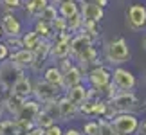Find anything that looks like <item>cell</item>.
Returning a JSON list of instances; mask_svg holds the SVG:
<instances>
[{
  "mask_svg": "<svg viewBox=\"0 0 146 135\" xmlns=\"http://www.w3.org/2000/svg\"><path fill=\"white\" fill-rule=\"evenodd\" d=\"M0 92H2V88H0Z\"/></svg>",
  "mask_w": 146,
  "mask_h": 135,
  "instance_id": "49",
  "label": "cell"
},
{
  "mask_svg": "<svg viewBox=\"0 0 146 135\" xmlns=\"http://www.w3.org/2000/svg\"><path fill=\"white\" fill-rule=\"evenodd\" d=\"M33 95L36 97L38 103H45V101H50V99H58L61 95V90L58 87L50 85L45 79H35L33 81Z\"/></svg>",
  "mask_w": 146,
  "mask_h": 135,
  "instance_id": "6",
  "label": "cell"
},
{
  "mask_svg": "<svg viewBox=\"0 0 146 135\" xmlns=\"http://www.w3.org/2000/svg\"><path fill=\"white\" fill-rule=\"evenodd\" d=\"M80 13L83 16V20L101 22L105 18V7H101V5H98V4H81L80 5Z\"/></svg>",
  "mask_w": 146,
  "mask_h": 135,
  "instance_id": "17",
  "label": "cell"
},
{
  "mask_svg": "<svg viewBox=\"0 0 146 135\" xmlns=\"http://www.w3.org/2000/svg\"><path fill=\"white\" fill-rule=\"evenodd\" d=\"M56 9H58V15L60 16L69 18V16H72L74 13L80 11V4H78L76 0H69V2H63V4H60V5H56Z\"/></svg>",
  "mask_w": 146,
  "mask_h": 135,
  "instance_id": "25",
  "label": "cell"
},
{
  "mask_svg": "<svg viewBox=\"0 0 146 135\" xmlns=\"http://www.w3.org/2000/svg\"><path fill=\"white\" fill-rule=\"evenodd\" d=\"M90 45H94V42L85 34V32L80 31V34L72 36L70 42H69V49H70V54L69 56H70V58H76L78 54H81L83 50H85L87 47H90Z\"/></svg>",
  "mask_w": 146,
  "mask_h": 135,
  "instance_id": "13",
  "label": "cell"
},
{
  "mask_svg": "<svg viewBox=\"0 0 146 135\" xmlns=\"http://www.w3.org/2000/svg\"><path fill=\"white\" fill-rule=\"evenodd\" d=\"M2 34H4V32H2V27H0V36H2Z\"/></svg>",
  "mask_w": 146,
  "mask_h": 135,
  "instance_id": "48",
  "label": "cell"
},
{
  "mask_svg": "<svg viewBox=\"0 0 146 135\" xmlns=\"http://www.w3.org/2000/svg\"><path fill=\"white\" fill-rule=\"evenodd\" d=\"M106 61L112 65H121L125 63V61L130 60V47H128V43L125 38H117V40L110 42L108 45H106Z\"/></svg>",
  "mask_w": 146,
  "mask_h": 135,
  "instance_id": "4",
  "label": "cell"
},
{
  "mask_svg": "<svg viewBox=\"0 0 146 135\" xmlns=\"http://www.w3.org/2000/svg\"><path fill=\"white\" fill-rule=\"evenodd\" d=\"M112 83L119 90H133L137 85V79L130 70L123 69V67H117V69L112 72Z\"/></svg>",
  "mask_w": 146,
  "mask_h": 135,
  "instance_id": "9",
  "label": "cell"
},
{
  "mask_svg": "<svg viewBox=\"0 0 146 135\" xmlns=\"http://www.w3.org/2000/svg\"><path fill=\"white\" fill-rule=\"evenodd\" d=\"M87 79L92 88H98L103 94V88L112 81V70L105 65H94L87 70Z\"/></svg>",
  "mask_w": 146,
  "mask_h": 135,
  "instance_id": "5",
  "label": "cell"
},
{
  "mask_svg": "<svg viewBox=\"0 0 146 135\" xmlns=\"http://www.w3.org/2000/svg\"><path fill=\"white\" fill-rule=\"evenodd\" d=\"M4 43L7 45L9 52H15V50L22 49V38L20 36H7V40H5Z\"/></svg>",
  "mask_w": 146,
  "mask_h": 135,
  "instance_id": "36",
  "label": "cell"
},
{
  "mask_svg": "<svg viewBox=\"0 0 146 135\" xmlns=\"http://www.w3.org/2000/svg\"><path fill=\"white\" fill-rule=\"evenodd\" d=\"M143 47H144V49H146V36H144V38H143Z\"/></svg>",
  "mask_w": 146,
  "mask_h": 135,
  "instance_id": "47",
  "label": "cell"
},
{
  "mask_svg": "<svg viewBox=\"0 0 146 135\" xmlns=\"http://www.w3.org/2000/svg\"><path fill=\"white\" fill-rule=\"evenodd\" d=\"M7 95H5V99L2 101V105H4V110H7L11 115H15L16 112L20 110V106H22V103H24V97H20V95H16L15 92H5Z\"/></svg>",
  "mask_w": 146,
  "mask_h": 135,
  "instance_id": "21",
  "label": "cell"
},
{
  "mask_svg": "<svg viewBox=\"0 0 146 135\" xmlns=\"http://www.w3.org/2000/svg\"><path fill=\"white\" fill-rule=\"evenodd\" d=\"M54 122H56V119H52V117H50L45 110H42V108H40V112H38L36 117H35V124H36V126H40L42 130H45V128L52 126Z\"/></svg>",
  "mask_w": 146,
  "mask_h": 135,
  "instance_id": "29",
  "label": "cell"
},
{
  "mask_svg": "<svg viewBox=\"0 0 146 135\" xmlns=\"http://www.w3.org/2000/svg\"><path fill=\"white\" fill-rule=\"evenodd\" d=\"M135 133H139V135H146V121L139 122V126H137V132H135Z\"/></svg>",
  "mask_w": 146,
  "mask_h": 135,
  "instance_id": "43",
  "label": "cell"
},
{
  "mask_svg": "<svg viewBox=\"0 0 146 135\" xmlns=\"http://www.w3.org/2000/svg\"><path fill=\"white\" fill-rule=\"evenodd\" d=\"M2 115H4V105H2V99H0V119H2Z\"/></svg>",
  "mask_w": 146,
  "mask_h": 135,
  "instance_id": "46",
  "label": "cell"
},
{
  "mask_svg": "<svg viewBox=\"0 0 146 135\" xmlns=\"http://www.w3.org/2000/svg\"><path fill=\"white\" fill-rule=\"evenodd\" d=\"M9 58V49H7V45L0 42V61H4V60H7Z\"/></svg>",
  "mask_w": 146,
  "mask_h": 135,
  "instance_id": "41",
  "label": "cell"
},
{
  "mask_svg": "<svg viewBox=\"0 0 146 135\" xmlns=\"http://www.w3.org/2000/svg\"><path fill=\"white\" fill-rule=\"evenodd\" d=\"M52 5H60V4H63V2H69V0H49Z\"/></svg>",
  "mask_w": 146,
  "mask_h": 135,
  "instance_id": "45",
  "label": "cell"
},
{
  "mask_svg": "<svg viewBox=\"0 0 146 135\" xmlns=\"http://www.w3.org/2000/svg\"><path fill=\"white\" fill-rule=\"evenodd\" d=\"M27 135H43V130H42V128L40 126H33L31 128V130H27Z\"/></svg>",
  "mask_w": 146,
  "mask_h": 135,
  "instance_id": "42",
  "label": "cell"
},
{
  "mask_svg": "<svg viewBox=\"0 0 146 135\" xmlns=\"http://www.w3.org/2000/svg\"><path fill=\"white\" fill-rule=\"evenodd\" d=\"M94 103H96V99H85L81 105H78V114L94 115Z\"/></svg>",
  "mask_w": 146,
  "mask_h": 135,
  "instance_id": "33",
  "label": "cell"
},
{
  "mask_svg": "<svg viewBox=\"0 0 146 135\" xmlns=\"http://www.w3.org/2000/svg\"><path fill=\"white\" fill-rule=\"evenodd\" d=\"M33 58H35V52L31 49H24V47L15 50V52H9V60L18 67H22V69H29L33 63Z\"/></svg>",
  "mask_w": 146,
  "mask_h": 135,
  "instance_id": "16",
  "label": "cell"
},
{
  "mask_svg": "<svg viewBox=\"0 0 146 135\" xmlns=\"http://www.w3.org/2000/svg\"><path fill=\"white\" fill-rule=\"evenodd\" d=\"M50 47H52V42L50 40H43L42 38V40L38 42V45L33 49L35 58H33V63H31L29 69H33L35 72H42V69L47 63V58L50 56Z\"/></svg>",
  "mask_w": 146,
  "mask_h": 135,
  "instance_id": "8",
  "label": "cell"
},
{
  "mask_svg": "<svg viewBox=\"0 0 146 135\" xmlns=\"http://www.w3.org/2000/svg\"><path fill=\"white\" fill-rule=\"evenodd\" d=\"M47 4H50L49 0H25V4H22L25 7V13L31 16L33 20L38 18V15L42 13V9L45 7Z\"/></svg>",
  "mask_w": 146,
  "mask_h": 135,
  "instance_id": "22",
  "label": "cell"
},
{
  "mask_svg": "<svg viewBox=\"0 0 146 135\" xmlns=\"http://www.w3.org/2000/svg\"><path fill=\"white\" fill-rule=\"evenodd\" d=\"M81 32H85V34L96 43L99 40V22H96V20H83Z\"/></svg>",
  "mask_w": 146,
  "mask_h": 135,
  "instance_id": "23",
  "label": "cell"
},
{
  "mask_svg": "<svg viewBox=\"0 0 146 135\" xmlns=\"http://www.w3.org/2000/svg\"><path fill=\"white\" fill-rule=\"evenodd\" d=\"M35 31L38 32V36L43 38V40H52L54 31L50 27L49 22H42V20H35Z\"/></svg>",
  "mask_w": 146,
  "mask_h": 135,
  "instance_id": "26",
  "label": "cell"
},
{
  "mask_svg": "<svg viewBox=\"0 0 146 135\" xmlns=\"http://www.w3.org/2000/svg\"><path fill=\"white\" fill-rule=\"evenodd\" d=\"M58 112H60V121H70L78 115V106L70 103L65 95L58 97Z\"/></svg>",
  "mask_w": 146,
  "mask_h": 135,
  "instance_id": "15",
  "label": "cell"
},
{
  "mask_svg": "<svg viewBox=\"0 0 146 135\" xmlns=\"http://www.w3.org/2000/svg\"><path fill=\"white\" fill-rule=\"evenodd\" d=\"M99 135H117L114 132V128H112L110 124V121L108 119H105V117H99Z\"/></svg>",
  "mask_w": 146,
  "mask_h": 135,
  "instance_id": "34",
  "label": "cell"
},
{
  "mask_svg": "<svg viewBox=\"0 0 146 135\" xmlns=\"http://www.w3.org/2000/svg\"><path fill=\"white\" fill-rule=\"evenodd\" d=\"M108 101V105L112 106V110L115 112H135L139 110V99L133 94V90H119L115 95H112Z\"/></svg>",
  "mask_w": 146,
  "mask_h": 135,
  "instance_id": "3",
  "label": "cell"
},
{
  "mask_svg": "<svg viewBox=\"0 0 146 135\" xmlns=\"http://www.w3.org/2000/svg\"><path fill=\"white\" fill-rule=\"evenodd\" d=\"M110 124L117 135H132L137 132L139 117L133 112H117V114L112 115Z\"/></svg>",
  "mask_w": 146,
  "mask_h": 135,
  "instance_id": "1",
  "label": "cell"
},
{
  "mask_svg": "<svg viewBox=\"0 0 146 135\" xmlns=\"http://www.w3.org/2000/svg\"><path fill=\"white\" fill-rule=\"evenodd\" d=\"M38 112H40V103H38L36 99L27 97L24 103H22L20 110L16 112L13 117L16 121H20V122H35V117H36Z\"/></svg>",
  "mask_w": 146,
  "mask_h": 135,
  "instance_id": "10",
  "label": "cell"
},
{
  "mask_svg": "<svg viewBox=\"0 0 146 135\" xmlns=\"http://www.w3.org/2000/svg\"><path fill=\"white\" fill-rule=\"evenodd\" d=\"M47 114L52 117V119H60V112H58V99H50V101H45L43 103V108Z\"/></svg>",
  "mask_w": 146,
  "mask_h": 135,
  "instance_id": "32",
  "label": "cell"
},
{
  "mask_svg": "<svg viewBox=\"0 0 146 135\" xmlns=\"http://www.w3.org/2000/svg\"><path fill=\"white\" fill-rule=\"evenodd\" d=\"M11 92H15L16 95H20V97H24V99L31 97V95H33V81H31L29 77L24 74V76H22L20 79L13 85Z\"/></svg>",
  "mask_w": 146,
  "mask_h": 135,
  "instance_id": "19",
  "label": "cell"
},
{
  "mask_svg": "<svg viewBox=\"0 0 146 135\" xmlns=\"http://www.w3.org/2000/svg\"><path fill=\"white\" fill-rule=\"evenodd\" d=\"M78 4H98V5H101V7H105L106 4H108V0H76Z\"/></svg>",
  "mask_w": 146,
  "mask_h": 135,
  "instance_id": "40",
  "label": "cell"
},
{
  "mask_svg": "<svg viewBox=\"0 0 146 135\" xmlns=\"http://www.w3.org/2000/svg\"><path fill=\"white\" fill-rule=\"evenodd\" d=\"M126 27L130 31H143L146 27V7L133 4L126 9Z\"/></svg>",
  "mask_w": 146,
  "mask_h": 135,
  "instance_id": "7",
  "label": "cell"
},
{
  "mask_svg": "<svg viewBox=\"0 0 146 135\" xmlns=\"http://www.w3.org/2000/svg\"><path fill=\"white\" fill-rule=\"evenodd\" d=\"M61 74H63V92L67 88L74 87V85H80V83L83 81V76H85L83 70L78 65H74V63H72L67 70H63Z\"/></svg>",
  "mask_w": 146,
  "mask_h": 135,
  "instance_id": "14",
  "label": "cell"
},
{
  "mask_svg": "<svg viewBox=\"0 0 146 135\" xmlns=\"http://www.w3.org/2000/svg\"><path fill=\"white\" fill-rule=\"evenodd\" d=\"M16 130H18V122L15 119L0 121V132H2V135H15Z\"/></svg>",
  "mask_w": 146,
  "mask_h": 135,
  "instance_id": "31",
  "label": "cell"
},
{
  "mask_svg": "<svg viewBox=\"0 0 146 135\" xmlns=\"http://www.w3.org/2000/svg\"><path fill=\"white\" fill-rule=\"evenodd\" d=\"M67 20V31L69 32H80L81 31V25H83V16L81 13L78 11V13H74L72 16H69Z\"/></svg>",
  "mask_w": 146,
  "mask_h": 135,
  "instance_id": "28",
  "label": "cell"
},
{
  "mask_svg": "<svg viewBox=\"0 0 146 135\" xmlns=\"http://www.w3.org/2000/svg\"><path fill=\"white\" fill-rule=\"evenodd\" d=\"M25 74V69L18 67L16 63H13L9 58L0 61V88L4 92H9L13 85Z\"/></svg>",
  "mask_w": 146,
  "mask_h": 135,
  "instance_id": "2",
  "label": "cell"
},
{
  "mask_svg": "<svg viewBox=\"0 0 146 135\" xmlns=\"http://www.w3.org/2000/svg\"><path fill=\"white\" fill-rule=\"evenodd\" d=\"M65 97L69 99L70 103H74L78 106V105H81L85 99H88V88L83 87L81 83H80V85H74V87H70V88L65 90Z\"/></svg>",
  "mask_w": 146,
  "mask_h": 135,
  "instance_id": "18",
  "label": "cell"
},
{
  "mask_svg": "<svg viewBox=\"0 0 146 135\" xmlns=\"http://www.w3.org/2000/svg\"><path fill=\"white\" fill-rule=\"evenodd\" d=\"M20 38H22V47H24V49H31V50L38 45V42L42 40L35 29H33V31H27L25 34H20Z\"/></svg>",
  "mask_w": 146,
  "mask_h": 135,
  "instance_id": "27",
  "label": "cell"
},
{
  "mask_svg": "<svg viewBox=\"0 0 146 135\" xmlns=\"http://www.w3.org/2000/svg\"><path fill=\"white\" fill-rule=\"evenodd\" d=\"M0 2H2V7L5 11H11V13L16 11V9H20L22 4H24L22 0H0Z\"/></svg>",
  "mask_w": 146,
  "mask_h": 135,
  "instance_id": "38",
  "label": "cell"
},
{
  "mask_svg": "<svg viewBox=\"0 0 146 135\" xmlns=\"http://www.w3.org/2000/svg\"><path fill=\"white\" fill-rule=\"evenodd\" d=\"M56 16H58V9H56V5H52V4H47L45 7L42 9V13L38 15V18L36 20H42V22H52Z\"/></svg>",
  "mask_w": 146,
  "mask_h": 135,
  "instance_id": "30",
  "label": "cell"
},
{
  "mask_svg": "<svg viewBox=\"0 0 146 135\" xmlns=\"http://www.w3.org/2000/svg\"><path fill=\"white\" fill-rule=\"evenodd\" d=\"M0 27H2V32L5 36H20L22 34V24L18 22V18H16L11 11L4 13Z\"/></svg>",
  "mask_w": 146,
  "mask_h": 135,
  "instance_id": "12",
  "label": "cell"
},
{
  "mask_svg": "<svg viewBox=\"0 0 146 135\" xmlns=\"http://www.w3.org/2000/svg\"><path fill=\"white\" fill-rule=\"evenodd\" d=\"M74 60L78 61V67H80V69L83 70V74H85V72L90 69V67L99 65V54H98V49L94 47V45H90V47H87L81 54H78Z\"/></svg>",
  "mask_w": 146,
  "mask_h": 135,
  "instance_id": "11",
  "label": "cell"
},
{
  "mask_svg": "<svg viewBox=\"0 0 146 135\" xmlns=\"http://www.w3.org/2000/svg\"><path fill=\"white\" fill-rule=\"evenodd\" d=\"M70 49H69V42H52V47H50V56L54 60H63L69 58Z\"/></svg>",
  "mask_w": 146,
  "mask_h": 135,
  "instance_id": "24",
  "label": "cell"
},
{
  "mask_svg": "<svg viewBox=\"0 0 146 135\" xmlns=\"http://www.w3.org/2000/svg\"><path fill=\"white\" fill-rule=\"evenodd\" d=\"M43 79H45L47 83H50V85L58 87L61 92H63V74H61V70L56 65L47 67V69L43 70Z\"/></svg>",
  "mask_w": 146,
  "mask_h": 135,
  "instance_id": "20",
  "label": "cell"
},
{
  "mask_svg": "<svg viewBox=\"0 0 146 135\" xmlns=\"http://www.w3.org/2000/svg\"><path fill=\"white\" fill-rule=\"evenodd\" d=\"M83 133L85 135H99V124L96 121H88L83 124Z\"/></svg>",
  "mask_w": 146,
  "mask_h": 135,
  "instance_id": "37",
  "label": "cell"
},
{
  "mask_svg": "<svg viewBox=\"0 0 146 135\" xmlns=\"http://www.w3.org/2000/svg\"><path fill=\"white\" fill-rule=\"evenodd\" d=\"M0 135H2V132H0Z\"/></svg>",
  "mask_w": 146,
  "mask_h": 135,
  "instance_id": "50",
  "label": "cell"
},
{
  "mask_svg": "<svg viewBox=\"0 0 146 135\" xmlns=\"http://www.w3.org/2000/svg\"><path fill=\"white\" fill-rule=\"evenodd\" d=\"M61 133H63V130H61V128L56 124V122H54L52 126H49V128H45V130H43V135H61Z\"/></svg>",
  "mask_w": 146,
  "mask_h": 135,
  "instance_id": "39",
  "label": "cell"
},
{
  "mask_svg": "<svg viewBox=\"0 0 146 135\" xmlns=\"http://www.w3.org/2000/svg\"><path fill=\"white\" fill-rule=\"evenodd\" d=\"M61 135H81V132L76 130V128H69V130H65Z\"/></svg>",
  "mask_w": 146,
  "mask_h": 135,
  "instance_id": "44",
  "label": "cell"
},
{
  "mask_svg": "<svg viewBox=\"0 0 146 135\" xmlns=\"http://www.w3.org/2000/svg\"><path fill=\"white\" fill-rule=\"evenodd\" d=\"M50 27H52L54 34H56V32H61V31H67V20L63 18V16L58 15L52 22H50Z\"/></svg>",
  "mask_w": 146,
  "mask_h": 135,
  "instance_id": "35",
  "label": "cell"
}]
</instances>
